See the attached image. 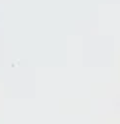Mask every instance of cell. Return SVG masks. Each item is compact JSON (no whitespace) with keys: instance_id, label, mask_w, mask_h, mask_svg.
I'll use <instances>...</instances> for the list:
<instances>
[]
</instances>
